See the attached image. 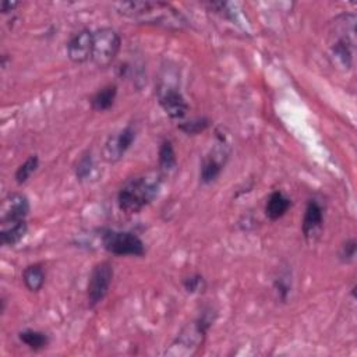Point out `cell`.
Returning <instances> with one entry per match:
<instances>
[{
  "label": "cell",
  "instance_id": "ba28073f",
  "mask_svg": "<svg viewBox=\"0 0 357 357\" xmlns=\"http://www.w3.org/2000/svg\"><path fill=\"white\" fill-rule=\"evenodd\" d=\"M30 214V201L24 194H9L0 207V227L27 222Z\"/></svg>",
  "mask_w": 357,
  "mask_h": 357
},
{
  "label": "cell",
  "instance_id": "603a6c76",
  "mask_svg": "<svg viewBox=\"0 0 357 357\" xmlns=\"http://www.w3.org/2000/svg\"><path fill=\"white\" fill-rule=\"evenodd\" d=\"M183 285H184V289H186L189 293H201V292H204L205 288H207L205 279H204L200 274H194V275L187 277V278L183 281Z\"/></svg>",
  "mask_w": 357,
  "mask_h": 357
},
{
  "label": "cell",
  "instance_id": "5b68a950",
  "mask_svg": "<svg viewBox=\"0 0 357 357\" xmlns=\"http://www.w3.org/2000/svg\"><path fill=\"white\" fill-rule=\"evenodd\" d=\"M102 245L106 252L114 256H132L143 257L146 246L139 236L130 232L106 229L102 232Z\"/></svg>",
  "mask_w": 357,
  "mask_h": 357
},
{
  "label": "cell",
  "instance_id": "52a82bcc",
  "mask_svg": "<svg viewBox=\"0 0 357 357\" xmlns=\"http://www.w3.org/2000/svg\"><path fill=\"white\" fill-rule=\"evenodd\" d=\"M112 279H113V267L110 263L102 261L94 267L87 286V299H88L89 307H95L106 297Z\"/></svg>",
  "mask_w": 357,
  "mask_h": 357
},
{
  "label": "cell",
  "instance_id": "e0dca14e",
  "mask_svg": "<svg viewBox=\"0 0 357 357\" xmlns=\"http://www.w3.org/2000/svg\"><path fill=\"white\" fill-rule=\"evenodd\" d=\"M116 96H117V87L112 84L106 85L91 98V106L96 112H105L113 106Z\"/></svg>",
  "mask_w": 357,
  "mask_h": 357
},
{
  "label": "cell",
  "instance_id": "9c48e42d",
  "mask_svg": "<svg viewBox=\"0 0 357 357\" xmlns=\"http://www.w3.org/2000/svg\"><path fill=\"white\" fill-rule=\"evenodd\" d=\"M137 136V130L133 125L126 126L117 134L110 136L103 147V158L109 164H114L121 161L125 154L130 150Z\"/></svg>",
  "mask_w": 357,
  "mask_h": 357
},
{
  "label": "cell",
  "instance_id": "7402d4cb",
  "mask_svg": "<svg viewBox=\"0 0 357 357\" xmlns=\"http://www.w3.org/2000/svg\"><path fill=\"white\" fill-rule=\"evenodd\" d=\"M94 166L95 165H94L92 154L89 151H87L85 154L81 155L80 161L77 162V166H76V176H77V179L81 180V182L87 180L91 176V173L94 171Z\"/></svg>",
  "mask_w": 357,
  "mask_h": 357
},
{
  "label": "cell",
  "instance_id": "5bb4252c",
  "mask_svg": "<svg viewBox=\"0 0 357 357\" xmlns=\"http://www.w3.org/2000/svg\"><path fill=\"white\" fill-rule=\"evenodd\" d=\"M290 207H292V201L282 191L278 190L270 195L265 207V214L271 220H278L286 215Z\"/></svg>",
  "mask_w": 357,
  "mask_h": 357
},
{
  "label": "cell",
  "instance_id": "3957f363",
  "mask_svg": "<svg viewBox=\"0 0 357 357\" xmlns=\"http://www.w3.org/2000/svg\"><path fill=\"white\" fill-rule=\"evenodd\" d=\"M356 16L354 15H343L339 16L333 21V28L331 31V42L329 48L332 56L338 60L342 67L350 69L353 64L354 46H356Z\"/></svg>",
  "mask_w": 357,
  "mask_h": 357
},
{
  "label": "cell",
  "instance_id": "cb8c5ba5",
  "mask_svg": "<svg viewBox=\"0 0 357 357\" xmlns=\"http://www.w3.org/2000/svg\"><path fill=\"white\" fill-rule=\"evenodd\" d=\"M356 250H357V243L354 239H350L347 241L342 249H340V253H339V259L343 261V263H350L354 260L356 257Z\"/></svg>",
  "mask_w": 357,
  "mask_h": 357
},
{
  "label": "cell",
  "instance_id": "ac0fdd59",
  "mask_svg": "<svg viewBox=\"0 0 357 357\" xmlns=\"http://www.w3.org/2000/svg\"><path fill=\"white\" fill-rule=\"evenodd\" d=\"M19 339L24 345H27L31 350H35V351L45 349L51 342L49 336L45 332H41L37 329H26V331L20 332Z\"/></svg>",
  "mask_w": 357,
  "mask_h": 357
},
{
  "label": "cell",
  "instance_id": "2e32d148",
  "mask_svg": "<svg viewBox=\"0 0 357 357\" xmlns=\"http://www.w3.org/2000/svg\"><path fill=\"white\" fill-rule=\"evenodd\" d=\"M27 230H28L27 222L0 227V243L8 247H13L23 241V237L27 234Z\"/></svg>",
  "mask_w": 357,
  "mask_h": 357
},
{
  "label": "cell",
  "instance_id": "8fae6325",
  "mask_svg": "<svg viewBox=\"0 0 357 357\" xmlns=\"http://www.w3.org/2000/svg\"><path fill=\"white\" fill-rule=\"evenodd\" d=\"M67 55L71 62L81 64L91 60L92 55V31L81 30L74 34L67 44Z\"/></svg>",
  "mask_w": 357,
  "mask_h": 357
},
{
  "label": "cell",
  "instance_id": "8992f818",
  "mask_svg": "<svg viewBox=\"0 0 357 357\" xmlns=\"http://www.w3.org/2000/svg\"><path fill=\"white\" fill-rule=\"evenodd\" d=\"M122 46V40L112 28H99L92 31V55L91 62L101 67H109Z\"/></svg>",
  "mask_w": 357,
  "mask_h": 357
},
{
  "label": "cell",
  "instance_id": "d4e9b609",
  "mask_svg": "<svg viewBox=\"0 0 357 357\" xmlns=\"http://www.w3.org/2000/svg\"><path fill=\"white\" fill-rule=\"evenodd\" d=\"M17 6H19L17 2H9V0H5V2H2V5H0V10H2L3 15H8L10 12H15Z\"/></svg>",
  "mask_w": 357,
  "mask_h": 357
},
{
  "label": "cell",
  "instance_id": "30bf717a",
  "mask_svg": "<svg viewBox=\"0 0 357 357\" xmlns=\"http://www.w3.org/2000/svg\"><path fill=\"white\" fill-rule=\"evenodd\" d=\"M158 101L165 113L172 119H183L189 110V105L182 92L171 84L158 87Z\"/></svg>",
  "mask_w": 357,
  "mask_h": 357
},
{
  "label": "cell",
  "instance_id": "4fadbf2b",
  "mask_svg": "<svg viewBox=\"0 0 357 357\" xmlns=\"http://www.w3.org/2000/svg\"><path fill=\"white\" fill-rule=\"evenodd\" d=\"M222 157H226L225 147L218 151V154H212L207 157L201 165V172H200V180L202 184H211L215 182L225 165V159Z\"/></svg>",
  "mask_w": 357,
  "mask_h": 357
},
{
  "label": "cell",
  "instance_id": "7a4b0ae2",
  "mask_svg": "<svg viewBox=\"0 0 357 357\" xmlns=\"http://www.w3.org/2000/svg\"><path fill=\"white\" fill-rule=\"evenodd\" d=\"M161 175L147 173L128 180L117 194V204L125 214H139L150 205L161 190Z\"/></svg>",
  "mask_w": 357,
  "mask_h": 357
},
{
  "label": "cell",
  "instance_id": "7c38bea8",
  "mask_svg": "<svg viewBox=\"0 0 357 357\" xmlns=\"http://www.w3.org/2000/svg\"><path fill=\"white\" fill-rule=\"evenodd\" d=\"M322 226H324V208L317 200H310L306 207L303 225H302V230L306 241H314L320 234Z\"/></svg>",
  "mask_w": 357,
  "mask_h": 357
},
{
  "label": "cell",
  "instance_id": "9a60e30c",
  "mask_svg": "<svg viewBox=\"0 0 357 357\" xmlns=\"http://www.w3.org/2000/svg\"><path fill=\"white\" fill-rule=\"evenodd\" d=\"M45 278V270L41 264H31L23 271V282L33 293H37L44 288Z\"/></svg>",
  "mask_w": 357,
  "mask_h": 357
},
{
  "label": "cell",
  "instance_id": "44dd1931",
  "mask_svg": "<svg viewBox=\"0 0 357 357\" xmlns=\"http://www.w3.org/2000/svg\"><path fill=\"white\" fill-rule=\"evenodd\" d=\"M208 128H209V121L205 117H197V119H193V121L183 122L179 125V129L184 134H189V136L200 134V133L205 132Z\"/></svg>",
  "mask_w": 357,
  "mask_h": 357
},
{
  "label": "cell",
  "instance_id": "ffe728a7",
  "mask_svg": "<svg viewBox=\"0 0 357 357\" xmlns=\"http://www.w3.org/2000/svg\"><path fill=\"white\" fill-rule=\"evenodd\" d=\"M40 165V158L37 155H31L23 165H20L16 171L15 179L19 184H24L28 182V179L33 176V173H35V171L38 169Z\"/></svg>",
  "mask_w": 357,
  "mask_h": 357
},
{
  "label": "cell",
  "instance_id": "277c9868",
  "mask_svg": "<svg viewBox=\"0 0 357 357\" xmlns=\"http://www.w3.org/2000/svg\"><path fill=\"white\" fill-rule=\"evenodd\" d=\"M211 310L204 311L195 321L186 325L177 338L171 345V349L166 350V354L171 356H193L204 345L208 329L211 328L214 318L209 314Z\"/></svg>",
  "mask_w": 357,
  "mask_h": 357
},
{
  "label": "cell",
  "instance_id": "6da1fadb",
  "mask_svg": "<svg viewBox=\"0 0 357 357\" xmlns=\"http://www.w3.org/2000/svg\"><path fill=\"white\" fill-rule=\"evenodd\" d=\"M114 8L121 15L144 24L182 28L186 23L179 10L164 2H121L114 3Z\"/></svg>",
  "mask_w": 357,
  "mask_h": 357
},
{
  "label": "cell",
  "instance_id": "d6986e66",
  "mask_svg": "<svg viewBox=\"0 0 357 357\" xmlns=\"http://www.w3.org/2000/svg\"><path fill=\"white\" fill-rule=\"evenodd\" d=\"M158 155H159V168L162 171L171 172L177 166V158H176V153H175L172 141L164 140L161 143Z\"/></svg>",
  "mask_w": 357,
  "mask_h": 357
}]
</instances>
